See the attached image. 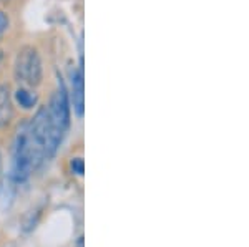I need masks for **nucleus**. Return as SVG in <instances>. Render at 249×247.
I'll use <instances>...</instances> for the list:
<instances>
[{
  "mask_svg": "<svg viewBox=\"0 0 249 247\" xmlns=\"http://www.w3.org/2000/svg\"><path fill=\"white\" fill-rule=\"evenodd\" d=\"M47 110V125H48V145H47V156L52 159L57 154V151L65 138L68 128H70L71 118V106L68 98V90L65 83L58 80L57 90L52 93Z\"/></svg>",
  "mask_w": 249,
  "mask_h": 247,
  "instance_id": "obj_1",
  "label": "nucleus"
},
{
  "mask_svg": "<svg viewBox=\"0 0 249 247\" xmlns=\"http://www.w3.org/2000/svg\"><path fill=\"white\" fill-rule=\"evenodd\" d=\"M35 166L32 161V154L29 149V141H27V121L17 128L14 139V149H12V166L9 179L12 186H22L30 179L35 173Z\"/></svg>",
  "mask_w": 249,
  "mask_h": 247,
  "instance_id": "obj_2",
  "label": "nucleus"
},
{
  "mask_svg": "<svg viewBox=\"0 0 249 247\" xmlns=\"http://www.w3.org/2000/svg\"><path fill=\"white\" fill-rule=\"evenodd\" d=\"M15 78L23 86L37 88L43 80V62L40 57V51L32 45L23 47L17 53L14 63Z\"/></svg>",
  "mask_w": 249,
  "mask_h": 247,
  "instance_id": "obj_3",
  "label": "nucleus"
},
{
  "mask_svg": "<svg viewBox=\"0 0 249 247\" xmlns=\"http://www.w3.org/2000/svg\"><path fill=\"white\" fill-rule=\"evenodd\" d=\"M68 90V88H67ZM70 106L73 108V113L78 118L83 116L85 111V82H83V68L82 65L78 68L70 71V90H68Z\"/></svg>",
  "mask_w": 249,
  "mask_h": 247,
  "instance_id": "obj_4",
  "label": "nucleus"
},
{
  "mask_svg": "<svg viewBox=\"0 0 249 247\" xmlns=\"http://www.w3.org/2000/svg\"><path fill=\"white\" fill-rule=\"evenodd\" d=\"M12 99L17 106H20L22 110L25 111H30V110H35L38 105V93L35 91L34 88L30 86H18L17 90L14 91L12 95Z\"/></svg>",
  "mask_w": 249,
  "mask_h": 247,
  "instance_id": "obj_5",
  "label": "nucleus"
},
{
  "mask_svg": "<svg viewBox=\"0 0 249 247\" xmlns=\"http://www.w3.org/2000/svg\"><path fill=\"white\" fill-rule=\"evenodd\" d=\"M14 99H12L9 85H0V128L7 126L14 118Z\"/></svg>",
  "mask_w": 249,
  "mask_h": 247,
  "instance_id": "obj_6",
  "label": "nucleus"
},
{
  "mask_svg": "<svg viewBox=\"0 0 249 247\" xmlns=\"http://www.w3.org/2000/svg\"><path fill=\"white\" fill-rule=\"evenodd\" d=\"M10 25H12V20H10L9 12L0 9V40L7 35V32L10 30Z\"/></svg>",
  "mask_w": 249,
  "mask_h": 247,
  "instance_id": "obj_7",
  "label": "nucleus"
},
{
  "mask_svg": "<svg viewBox=\"0 0 249 247\" xmlns=\"http://www.w3.org/2000/svg\"><path fill=\"white\" fill-rule=\"evenodd\" d=\"M70 169H71V174L82 178L83 173H85V163H83V158H71Z\"/></svg>",
  "mask_w": 249,
  "mask_h": 247,
  "instance_id": "obj_8",
  "label": "nucleus"
},
{
  "mask_svg": "<svg viewBox=\"0 0 249 247\" xmlns=\"http://www.w3.org/2000/svg\"><path fill=\"white\" fill-rule=\"evenodd\" d=\"M2 58L3 57H2V53H0V68H2Z\"/></svg>",
  "mask_w": 249,
  "mask_h": 247,
  "instance_id": "obj_9",
  "label": "nucleus"
},
{
  "mask_svg": "<svg viewBox=\"0 0 249 247\" xmlns=\"http://www.w3.org/2000/svg\"><path fill=\"white\" fill-rule=\"evenodd\" d=\"M0 2H12V0H0Z\"/></svg>",
  "mask_w": 249,
  "mask_h": 247,
  "instance_id": "obj_10",
  "label": "nucleus"
}]
</instances>
